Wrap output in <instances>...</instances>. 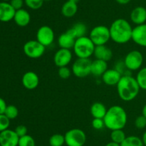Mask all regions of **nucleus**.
I'll list each match as a JSON object with an SVG mask.
<instances>
[{"label": "nucleus", "mask_w": 146, "mask_h": 146, "mask_svg": "<svg viewBox=\"0 0 146 146\" xmlns=\"http://www.w3.org/2000/svg\"><path fill=\"white\" fill-rule=\"evenodd\" d=\"M10 120H14V119L17 118V116L19 115V110L15 105L13 104H9V105L7 106L5 112L4 113Z\"/></svg>", "instance_id": "29"}, {"label": "nucleus", "mask_w": 146, "mask_h": 146, "mask_svg": "<svg viewBox=\"0 0 146 146\" xmlns=\"http://www.w3.org/2000/svg\"><path fill=\"white\" fill-rule=\"evenodd\" d=\"M65 144L67 146H84L86 142L85 132L79 128L68 130L64 135Z\"/></svg>", "instance_id": "6"}, {"label": "nucleus", "mask_w": 146, "mask_h": 146, "mask_svg": "<svg viewBox=\"0 0 146 146\" xmlns=\"http://www.w3.org/2000/svg\"><path fill=\"white\" fill-rule=\"evenodd\" d=\"M115 69L116 70H118V72H119L120 73H121L122 75H123V73L124 72H125L127 70L126 67H125V63H124V61H118L116 62V64H115ZM128 71H129V70H128Z\"/></svg>", "instance_id": "38"}, {"label": "nucleus", "mask_w": 146, "mask_h": 146, "mask_svg": "<svg viewBox=\"0 0 146 146\" xmlns=\"http://www.w3.org/2000/svg\"><path fill=\"white\" fill-rule=\"evenodd\" d=\"M50 146H63L65 144V137L64 135L60 133H56L52 135L48 140Z\"/></svg>", "instance_id": "27"}, {"label": "nucleus", "mask_w": 146, "mask_h": 146, "mask_svg": "<svg viewBox=\"0 0 146 146\" xmlns=\"http://www.w3.org/2000/svg\"><path fill=\"white\" fill-rule=\"evenodd\" d=\"M131 1V0H115L118 4H121V5H126V4H129Z\"/></svg>", "instance_id": "40"}, {"label": "nucleus", "mask_w": 146, "mask_h": 146, "mask_svg": "<svg viewBox=\"0 0 146 146\" xmlns=\"http://www.w3.org/2000/svg\"><path fill=\"white\" fill-rule=\"evenodd\" d=\"M107 70H108L107 62L96 59L91 62V74L94 76L101 77Z\"/></svg>", "instance_id": "20"}, {"label": "nucleus", "mask_w": 146, "mask_h": 146, "mask_svg": "<svg viewBox=\"0 0 146 146\" xmlns=\"http://www.w3.org/2000/svg\"><path fill=\"white\" fill-rule=\"evenodd\" d=\"M142 140H143V143L144 144V146H146V130L144 132L143 135Z\"/></svg>", "instance_id": "42"}, {"label": "nucleus", "mask_w": 146, "mask_h": 146, "mask_svg": "<svg viewBox=\"0 0 146 146\" xmlns=\"http://www.w3.org/2000/svg\"><path fill=\"white\" fill-rule=\"evenodd\" d=\"M137 82L140 88L143 90H146V67H141L137 73Z\"/></svg>", "instance_id": "28"}, {"label": "nucleus", "mask_w": 146, "mask_h": 146, "mask_svg": "<svg viewBox=\"0 0 146 146\" xmlns=\"http://www.w3.org/2000/svg\"><path fill=\"white\" fill-rule=\"evenodd\" d=\"M135 126L138 129L142 130L146 127V117L143 115L138 116L135 120Z\"/></svg>", "instance_id": "34"}, {"label": "nucleus", "mask_w": 146, "mask_h": 146, "mask_svg": "<svg viewBox=\"0 0 146 146\" xmlns=\"http://www.w3.org/2000/svg\"><path fill=\"white\" fill-rule=\"evenodd\" d=\"M78 11V5L76 3L72 2L67 0L61 7V14L66 18H71Z\"/></svg>", "instance_id": "22"}, {"label": "nucleus", "mask_w": 146, "mask_h": 146, "mask_svg": "<svg viewBox=\"0 0 146 146\" xmlns=\"http://www.w3.org/2000/svg\"><path fill=\"white\" fill-rule=\"evenodd\" d=\"M9 3L12 6L13 8L17 11V10L22 9L24 4V0H11Z\"/></svg>", "instance_id": "37"}, {"label": "nucleus", "mask_w": 146, "mask_h": 146, "mask_svg": "<svg viewBox=\"0 0 146 146\" xmlns=\"http://www.w3.org/2000/svg\"><path fill=\"white\" fill-rule=\"evenodd\" d=\"M126 137V135H125V132L123 130V129L111 130V139L112 142L121 145Z\"/></svg>", "instance_id": "26"}, {"label": "nucleus", "mask_w": 146, "mask_h": 146, "mask_svg": "<svg viewBox=\"0 0 146 146\" xmlns=\"http://www.w3.org/2000/svg\"><path fill=\"white\" fill-rule=\"evenodd\" d=\"M10 120L4 114L0 115V133L9 129Z\"/></svg>", "instance_id": "32"}, {"label": "nucleus", "mask_w": 146, "mask_h": 146, "mask_svg": "<svg viewBox=\"0 0 146 146\" xmlns=\"http://www.w3.org/2000/svg\"><path fill=\"white\" fill-rule=\"evenodd\" d=\"M51 1V0H44V1Z\"/></svg>", "instance_id": "46"}, {"label": "nucleus", "mask_w": 146, "mask_h": 146, "mask_svg": "<svg viewBox=\"0 0 146 146\" xmlns=\"http://www.w3.org/2000/svg\"><path fill=\"white\" fill-rule=\"evenodd\" d=\"M90 112L94 118L104 119L106 114L107 109L103 103L100 102H96L91 106Z\"/></svg>", "instance_id": "23"}, {"label": "nucleus", "mask_w": 146, "mask_h": 146, "mask_svg": "<svg viewBox=\"0 0 146 146\" xmlns=\"http://www.w3.org/2000/svg\"><path fill=\"white\" fill-rule=\"evenodd\" d=\"M95 47V44L90 37L84 36L76 40L73 50L78 58L90 59L91 56L94 55Z\"/></svg>", "instance_id": "4"}, {"label": "nucleus", "mask_w": 146, "mask_h": 146, "mask_svg": "<svg viewBox=\"0 0 146 146\" xmlns=\"http://www.w3.org/2000/svg\"><path fill=\"white\" fill-rule=\"evenodd\" d=\"M142 115L146 117V104L143 106L142 109Z\"/></svg>", "instance_id": "43"}, {"label": "nucleus", "mask_w": 146, "mask_h": 146, "mask_svg": "<svg viewBox=\"0 0 146 146\" xmlns=\"http://www.w3.org/2000/svg\"><path fill=\"white\" fill-rule=\"evenodd\" d=\"M130 18L131 21L135 25L145 24L146 21V9L141 6L135 7L131 11Z\"/></svg>", "instance_id": "17"}, {"label": "nucleus", "mask_w": 146, "mask_h": 146, "mask_svg": "<svg viewBox=\"0 0 146 146\" xmlns=\"http://www.w3.org/2000/svg\"><path fill=\"white\" fill-rule=\"evenodd\" d=\"M132 40L140 47H146V23L133 29Z\"/></svg>", "instance_id": "13"}, {"label": "nucleus", "mask_w": 146, "mask_h": 146, "mask_svg": "<svg viewBox=\"0 0 146 146\" xmlns=\"http://www.w3.org/2000/svg\"><path fill=\"white\" fill-rule=\"evenodd\" d=\"M91 61L90 59L77 58L73 63L71 71L76 77L84 78L91 74Z\"/></svg>", "instance_id": "8"}, {"label": "nucleus", "mask_w": 146, "mask_h": 146, "mask_svg": "<svg viewBox=\"0 0 146 146\" xmlns=\"http://www.w3.org/2000/svg\"><path fill=\"white\" fill-rule=\"evenodd\" d=\"M21 82L26 89L32 90L36 88L39 84V77L34 72L28 71L23 74Z\"/></svg>", "instance_id": "14"}, {"label": "nucleus", "mask_w": 146, "mask_h": 146, "mask_svg": "<svg viewBox=\"0 0 146 146\" xmlns=\"http://www.w3.org/2000/svg\"><path fill=\"white\" fill-rule=\"evenodd\" d=\"M73 59V54L71 50L60 48L55 52L54 56V62L56 67L68 66Z\"/></svg>", "instance_id": "11"}, {"label": "nucleus", "mask_w": 146, "mask_h": 146, "mask_svg": "<svg viewBox=\"0 0 146 146\" xmlns=\"http://www.w3.org/2000/svg\"><path fill=\"white\" fill-rule=\"evenodd\" d=\"M133 27L125 19L114 20L109 27L111 40L119 44H125L132 40Z\"/></svg>", "instance_id": "1"}, {"label": "nucleus", "mask_w": 146, "mask_h": 146, "mask_svg": "<svg viewBox=\"0 0 146 146\" xmlns=\"http://www.w3.org/2000/svg\"><path fill=\"white\" fill-rule=\"evenodd\" d=\"M71 73H72V71H71V70H70L67 66H66V67H59V68H58V74L60 78L61 79H64V80L68 79V77L71 76Z\"/></svg>", "instance_id": "33"}, {"label": "nucleus", "mask_w": 146, "mask_h": 146, "mask_svg": "<svg viewBox=\"0 0 146 146\" xmlns=\"http://www.w3.org/2000/svg\"><path fill=\"white\" fill-rule=\"evenodd\" d=\"M104 120L105 127L109 130L123 129L127 124L128 115L123 107L120 105H113L107 110Z\"/></svg>", "instance_id": "3"}, {"label": "nucleus", "mask_w": 146, "mask_h": 146, "mask_svg": "<svg viewBox=\"0 0 146 146\" xmlns=\"http://www.w3.org/2000/svg\"><path fill=\"white\" fill-rule=\"evenodd\" d=\"M121 146H144L142 138L135 135L127 136Z\"/></svg>", "instance_id": "25"}, {"label": "nucleus", "mask_w": 146, "mask_h": 146, "mask_svg": "<svg viewBox=\"0 0 146 146\" xmlns=\"http://www.w3.org/2000/svg\"><path fill=\"white\" fill-rule=\"evenodd\" d=\"M3 1H5V2H9V1H10L11 0H2Z\"/></svg>", "instance_id": "45"}, {"label": "nucleus", "mask_w": 146, "mask_h": 146, "mask_svg": "<svg viewBox=\"0 0 146 146\" xmlns=\"http://www.w3.org/2000/svg\"><path fill=\"white\" fill-rule=\"evenodd\" d=\"M46 47L39 42L35 40H29L24 44L23 50L27 57L31 59H38L44 55Z\"/></svg>", "instance_id": "9"}, {"label": "nucleus", "mask_w": 146, "mask_h": 146, "mask_svg": "<svg viewBox=\"0 0 146 146\" xmlns=\"http://www.w3.org/2000/svg\"><path fill=\"white\" fill-rule=\"evenodd\" d=\"M14 21L19 27H27L31 21V15L27 10L22 8L16 11Z\"/></svg>", "instance_id": "18"}, {"label": "nucleus", "mask_w": 146, "mask_h": 146, "mask_svg": "<svg viewBox=\"0 0 146 146\" xmlns=\"http://www.w3.org/2000/svg\"><path fill=\"white\" fill-rule=\"evenodd\" d=\"M15 133H17V135L19 137H22V136L26 135H27V132H28V129L24 125H19L17 126V127L14 130Z\"/></svg>", "instance_id": "36"}, {"label": "nucleus", "mask_w": 146, "mask_h": 146, "mask_svg": "<svg viewBox=\"0 0 146 146\" xmlns=\"http://www.w3.org/2000/svg\"><path fill=\"white\" fill-rule=\"evenodd\" d=\"M143 55L138 50H131L125 55L123 61L127 70L136 71L142 67L143 64Z\"/></svg>", "instance_id": "7"}, {"label": "nucleus", "mask_w": 146, "mask_h": 146, "mask_svg": "<svg viewBox=\"0 0 146 146\" xmlns=\"http://www.w3.org/2000/svg\"><path fill=\"white\" fill-rule=\"evenodd\" d=\"M120 98L125 102H130L136 98L141 88L135 77L131 74H124L116 85Z\"/></svg>", "instance_id": "2"}, {"label": "nucleus", "mask_w": 146, "mask_h": 146, "mask_svg": "<svg viewBox=\"0 0 146 146\" xmlns=\"http://www.w3.org/2000/svg\"><path fill=\"white\" fill-rule=\"evenodd\" d=\"M19 137L10 129L0 133V146H18Z\"/></svg>", "instance_id": "12"}, {"label": "nucleus", "mask_w": 146, "mask_h": 146, "mask_svg": "<svg viewBox=\"0 0 146 146\" xmlns=\"http://www.w3.org/2000/svg\"><path fill=\"white\" fill-rule=\"evenodd\" d=\"M18 146H36L35 140L32 136L27 134L19 137Z\"/></svg>", "instance_id": "30"}, {"label": "nucleus", "mask_w": 146, "mask_h": 146, "mask_svg": "<svg viewBox=\"0 0 146 146\" xmlns=\"http://www.w3.org/2000/svg\"><path fill=\"white\" fill-rule=\"evenodd\" d=\"M89 37L95 46L106 45L111 40L109 27L105 25H98L91 29Z\"/></svg>", "instance_id": "5"}, {"label": "nucleus", "mask_w": 146, "mask_h": 146, "mask_svg": "<svg viewBox=\"0 0 146 146\" xmlns=\"http://www.w3.org/2000/svg\"><path fill=\"white\" fill-rule=\"evenodd\" d=\"M91 125H92V127L95 130H101V129L105 127L104 119L101 118H94V120H92V123H91Z\"/></svg>", "instance_id": "35"}, {"label": "nucleus", "mask_w": 146, "mask_h": 146, "mask_svg": "<svg viewBox=\"0 0 146 146\" xmlns=\"http://www.w3.org/2000/svg\"><path fill=\"white\" fill-rule=\"evenodd\" d=\"M16 10L10 4V3L1 1L0 2V21L9 22L14 19Z\"/></svg>", "instance_id": "16"}, {"label": "nucleus", "mask_w": 146, "mask_h": 146, "mask_svg": "<svg viewBox=\"0 0 146 146\" xmlns=\"http://www.w3.org/2000/svg\"><path fill=\"white\" fill-rule=\"evenodd\" d=\"M105 146H121V145L118 144V143H114V142L111 141V142H109V143H107V144H106Z\"/></svg>", "instance_id": "41"}, {"label": "nucleus", "mask_w": 146, "mask_h": 146, "mask_svg": "<svg viewBox=\"0 0 146 146\" xmlns=\"http://www.w3.org/2000/svg\"><path fill=\"white\" fill-rule=\"evenodd\" d=\"M68 1H72V2H74V3H76V4H78V2L80 1V0H68Z\"/></svg>", "instance_id": "44"}, {"label": "nucleus", "mask_w": 146, "mask_h": 146, "mask_svg": "<svg viewBox=\"0 0 146 146\" xmlns=\"http://www.w3.org/2000/svg\"><path fill=\"white\" fill-rule=\"evenodd\" d=\"M76 39L74 38L69 32L66 31L58 37V44L60 48L71 50L74 47Z\"/></svg>", "instance_id": "21"}, {"label": "nucleus", "mask_w": 146, "mask_h": 146, "mask_svg": "<svg viewBox=\"0 0 146 146\" xmlns=\"http://www.w3.org/2000/svg\"><path fill=\"white\" fill-rule=\"evenodd\" d=\"M75 39L84 37L87 32V27L85 24L82 22H77L72 26L71 28L67 30Z\"/></svg>", "instance_id": "24"}, {"label": "nucleus", "mask_w": 146, "mask_h": 146, "mask_svg": "<svg viewBox=\"0 0 146 146\" xmlns=\"http://www.w3.org/2000/svg\"><path fill=\"white\" fill-rule=\"evenodd\" d=\"M122 76L118 70L114 68L108 69L101 77L105 84L108 86H116Z\"/></svg>", "instance_id": "15"}, {"label": "nucleus", "mask_w": 146, "mask_h": 146, "mask_svg": "<svg viewBox=\"0 0 146 146\" xmlns=\"http://www.w3.org/2000/svg\"><path fill=\"white\" fill-rule=\"evenodd\" d=\"M7 103H6L5 100L3 98L0 97V115L4 114L5 112L6 108H7Z\"/></svg>", "instance_id": "39"}, {"label": "nucleus", "mask_w": 146, "mask_h": 146, "mask_svg": "<svg viewBox=\"0 0 146 146\" xmlns=\"http://www.w3.org/2000/svg\"><path fill=\"white\" fill-rule=\"evenodd\" d=\"M94 55L97 60L108 62L112 59L113 52L111 48L106 45L96 46Z\"/></svg>", "instance_id": "19"}, {"label": "nucleus", "mask_w": 146, "mask_h": 146, "mask_svg": "<svg viewBox=\"0 0 146 146\" xmlns=\"http://www.w3.org/2000/svg\"><path fill=\"white\" fill-rule=\"evenodd\" d=\"M44 3V0H24V4L26 6L32 10L39 9Z\"/></svg>", "instance_id": "31"}, {"label": "nucleus", "mask_w": 146, "mask_h": 146, "mask_svg": "<svg viewBox=\"0 0 146 146\" xmlns=\"http://www.w3.org/2000/svg\"><path fill=\"white\" fill-rule=\"evenodd\" d=\"M36 38L38 42L45 47H49L53 44L55 39V34L53 29L47 25H44L38 29L36 34Z\"/></svg>", "instance_id": "10"}]
</instances>
